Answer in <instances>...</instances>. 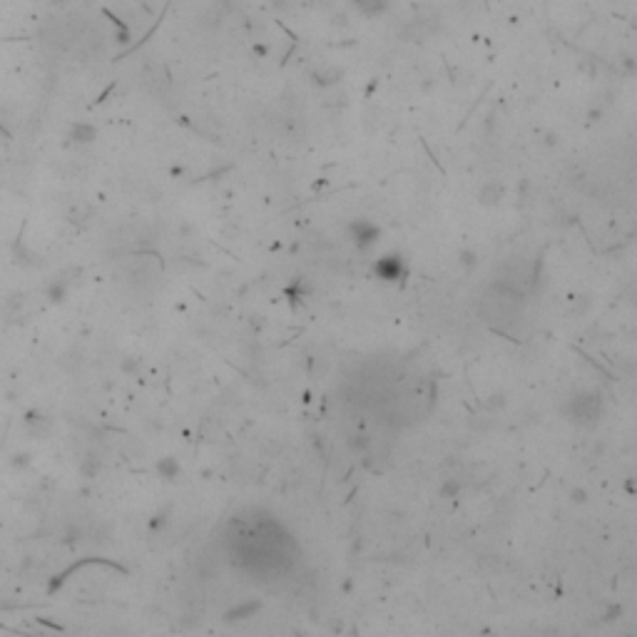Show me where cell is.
<instances>
[{
	"instance_id": "cell-3",
	"label": "cell",
	"mask_w": 637,
	"mask_h": 637,
	"mask_svg": "<svg viewBox=\"0 0 637 637\" xmlns=\"http://www.w3.org/2000/svg\"><path fill=\"white\" fill-rule=\"evenodd\" d=\"M388 6H391V0H354V8L366 18L381 15L388 11Z\"/></svg>"
},
{
	"instance_id": "cell-1",
	"label": "cell",
	"mask_w": 637,
	"mask_h": 637,
	"mask_svg": "<svg viewBox=\"0 0 637 637\" xmlns=\"http://www.w3.org/2000/svg\"><path fill=\"white\" fill-rule=\"evenodd\" d=\"M351 235H354V242L359 247H371L379 237H381V229L376 227L374 222H369V219H356V222L351 224Z\"/></svg>"
},
{
	"instance_id": "cell-4",
	"label": "cell",
	"mask_w": 637,
	"mask_h": 637,
	"mask_svg": "<svg viewBox=\"0 0 637 637\" xmlns=\"http://www.w3.org/2000/svg\"><path fill=\"white\" fill-rule=\"evenodd\" d=\"M480 202L483 204H498L501 202V197H503V190L501 187L496 185V182H485L483 187H480Z\"/></svg>"
},
{
	"instance_id": "cell-2",
	"label": "cell",
	"mask_w": 637,
	"mask_h": 637,
	"mask_svg": "<svg viewBox=\"0 0 637 637\" xmlns=\"http://www.w3.org/2000/svg\"><path fill=\"white\" fill-rule=\"evenodd\" d=\"M67 137H70V142H75V145H90V142H95V137H98V130H95L90 122H75V125L70 127V132H67Z\"/></svg>"
}]
</instances>
